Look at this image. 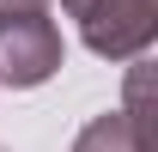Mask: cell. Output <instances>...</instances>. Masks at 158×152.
<instances>
[{"mask_svg":"<svg viewBox=\"0 0 158 152\" xmlns=\"http://www.w3.org/2000/svg\"><path fill=\"white\" fill-rule=\"evenodd\" d=\"M0 152H6V146H0Z\"/></svg>","mask_w":158,"mask_h":152,"instance_id":"cell-6","label":"cell"},{"mask_svg":"<svg viewBox=\"0 0 158 152\" xmlns=\"http://www.w3.org/2000/svg\"><path fill=\"white\" fill-rule=\"evenodd\" d=\"M61 6H67V12H73V19H79V12H85V0H61Z\"/></svg>","mask_w":158,"mask_h":152,"instance_id":"cell-5","label":"cell"},{"mask_svg":"<svg viewBox=\"0 0 158 152\" xmlns=\"http://www.w3.org/2000/svg\"><path fill=\"white\" fill-rule=\"evenodd\" d=\"M79 37H85V49L103 55V61L146 55L152 37H158V0H85Z\"/></svg>","mask_w":158,"mask_h":152,"instance_id":"cell-2","label":"cell"},{"mask_svg":"<svg viewBox=\"0 0 158 152\" xmlns=\"http://www.w3.org/2000/svg\"><path fill=\"white\" fill-rule=\"evenodd\" d=\"M37 6H49V0H0V12H37Z\"/></svg>","mask_w":158,"mask_h":152,"instance_id":"cell-4","label":"cell"},{"mask_svg":"<svg viewBox=\"0 0 158 152\" xmlns=\"http://www.w3.org/2000/svg\"><path fill=\"white\" fill-rule=\"evenodd\" d=\"M61 61H67V43L43 6L37 12H0V85L31 91V85L61 73Z\"/></svg>","mask_w":158,"mask_h":152,"instance_id":"cell-1","label":"cell"},{"mask_svg":"<svg viewBox=\"0 0 158 152\" xmlns=\"http://www.w3.org/2000/svg\"><path fill=\"white\" fill-rule=\"evenodd\" d=\"M73 152H158V146L128 122V110H103L98 122H85V128H79Z\"/></svg>","mask_w":158,"mask_h":152,"instance_id":"cell-3","label":"cell"}]
</instances>
